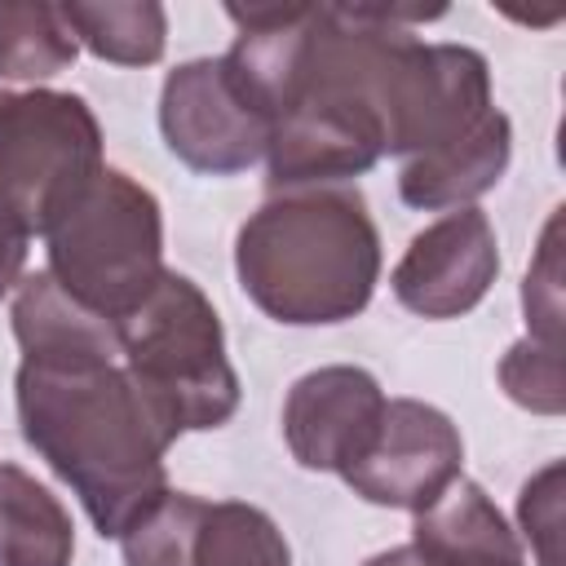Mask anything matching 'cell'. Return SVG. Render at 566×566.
Masks as SVG:
<instances>
[{"label": "cell", "instance_id": "cell-1", "mask_svg": "<svg viewBox=\"0 0 566 566\" xmlns=\"http://www.w3.org/2000/svg\"><path fill=\"white\" fill-rule=\"evenodd\" d=\"M13 398L27 447L80 495L102 539H119L168 491L177 438L119 358H22Z\"/></svg>", "mask_w": 566, "mask_h": 566}, {"label": "cell", "instance_id": "cell-2", "mask_svg": "<svg viewBox=\"0 0 566 566\" xmlns=\"http://www.w3.org/2000/svg\"><path fill=\"white\" fill-rule=\"evenodd\" d=\"M243 296L287 327H327L367 310L380 283V234L354 186L270 195L234 234Z\"/></svg>", "mask_w": 566, "mask_h": 566}, {"label": "cell", "instance_id": "cell-3", "mask_svg": "<svg viewBox=\"0 0 566 566\" xmlns=\"http://www.w3.org/2000/svg\"><path fill=\"white\" fill-rule=\"evenodd\" d=\"M115 332L124 371L172 438L221 429L239 411V376L226 354V332L195 279L164 270Z\"/></svg>", "mask_w": 566, "mask_h": 566}, {"label": "cell", "instance_id": "cell-4", "mask_svg": "<svg viewBox=\"0 0 566 566\" xmlns=\"http://www.w3.org/2000/svg\"><path fill=\"white\" fill-rule=\"evenodd\" d=\"M44 252L49 274L80 305L119 327L168 270L159 199L137 177L106 164L44 230Z\"/></svg>", "mask_w": 566, "mask_h": 566}, {"label": "cell", "instance_id": "cell-5", "mask_svg": "<svg viewBox=\"0 0 566 566\" xmlns=\"http://www.w3.org/2000/svg\"><path fill=\"white\" fill-rule=\"evenodd\" d=\"M102 128L80 93L0 88V212L40 234L102 172Z\"/></svg>", "mask_w": 566, "mask_h": 566}, {"label": "cell", "instance_id": "cell-6", "mask_svg": "<svg viewBox=\"0 0 566 566\" xmlns=\"http://www.w3.org/2000/svg\"><path fill=\"white\" fill-rule=\"evenodd\" d=\"M164 146L203 177H234L265 159L270 119L243 97L221 57H195L168 71L159 88Z\"/></svg>", "mask_w": 566, "mask_h": 566}, {"label": "cell", "instance_id": "cell-7", "mask_svg": "<svg viewBox=\"0 0 566 566\" xmlns=\"http://www.w3.org/2000/svg\"><path fill=\"white\" fill-rule=\"evenodd\" d=\"M464 464L455 420L420 398H389L367 451L340 473L345 486L380 509H429Z\"/></svg>", "mask_w": 566, "mask_h": 566}, {"label": "cell", "instance_id": "cell-8", "mask_svg": "<svg viewBox=\"0 0 566 566\" xmlns=\"http://www.w3.org/2000/svg\"><path fill=\"white\" fill-rule=\"evenodd\" d=\"M500 274L495 226L482 208H451L424 226L389 274L402 310L420 318H460L482 305Z\"/></svg>", "mask_w": 566, "mask_h": 566}, {"label": "cell", "instance_id": "cell-9", "mask_svg": "<svg viewBox=\"0 0 566 566\" xmlns=\"http://www.w3.org/2000/svg\"><path fill=\"white\" fill-rule=\"evenodd\" d=\"M385 389L367 367L332 363L305 371L283 402V442L292 460L310 473H345L371 442Z\"/></svg>", "mask_w": 566, "mask_h": 566}, {"label": "cell", "instance_id": "cell-10", "mask_svg": "<svg viewBox=\"0 0 566 566\" xmlns=\"http://www.w3.org/2000/svg\"><path fill=\"white\" fill-rule=\"evenodd\" d=\"M411 553L424 566H526V553L495 500L464 473L411 522Z\"/></svg>", "mask_w": 566, "mask_h": 566}, {"label": "cell", "instance_id": "cell-11", "mask_svg": "<svg viewBox=\"0 0 566 566\" xmlns=\"http://www.w3.org/2000/svg\"><path fill=\"white\" fill-rule=\"evenodd\" d=\"M513 155V124L509 115L495 106L469 137L407 159L398 172V195L407 208L416 212H447V208H469L478 195H486Z\"/></svg>", "mask_w": 566, "mask_h": 566}, {"label": "cell", "instance_id": "cell-12", "mask_svg": "<svg viewBox=\"0 0 566 566\" xmlns=\"http://www.w3.org/2000/svg\"><path fill=\"white\" fill-rule=\"evenodd\" d=\"M13 336L22 358H71L102 354L119 358V332L111 318L80 305L49 270L27 274L13 296Z\"/></svg>", "mask_w": 566, "mask_h": 566}, {"label": "cell", "instance_id": "cell-13", "mask_svg": "<svg viewBox=\"0 0 566 566\" xmlns=\"http://www.w3.org/2000/svg\"><path fill=\"white\" fill-rule=\"evenodd\" d=\"M75 526L62 500L18 464H0V566H71Z\"/></svg>", "mask_w": 566, "mask_h": 566}, {"label": "cell", "instance_id": "cell-14", "mask_svg": "<svg viewBox=\"0 0 566 566\" xmlns=\"http://www.w3.org/2000/svg\"><path fill=\"white\" fill-rule=\"evenodd\" d=\"M186 566H292V548L265 509L243 500H203Z\"/></svg>", "mask_w": 566, "mask_h": 566}, {"label": "cell", "instance_id": "cell-15", "mask_svg": "<svg viewBox=\"0 0 566 566\" xmlns=\"http://www.w3.org/2000/svg\"><path fill=\"white\" fill-rule=\"evenodd\" d=\"M75 40L115 66H155L168 44V13L155 0H71L62 4Z\"/></svg>", "mask_w": 566, "mask_h": 566}, {"label": "cell", "instance_id": "cell-16", "mask_svg": "<svg viewBox=\"0 0 566 566\" xmlns=\"http://www.w3.org/2000/svg\"><path fill=\"white\" fill-rule=\"evenodd\" d=\"M80 40L62 4H0V80L35 84L66 71Z\"/></svg>", "mask_w": 566, "mask_h": 566}, {"label": "cell", "instance_id": "cell-17", "mask_svg": "<svg viewBox=\"0 0 566 566\" xmlns=\"http://www.w3.org/2000/svg\"><path fill=\"white\" fill-rule=\"evenodd\" d=\"M504 394L539 416H562L566 394H562V345H544V340H517L509 345V354L495 367Z\"/></svg>", "mask_w": 566, "mask_h": 566}, {"label": "cell", "instance_id": "cell-18", "mask_svg": "<svg viewBox=\"0 0 566 566\" xmlns=\"http://www.w3.org/2000/svg\"><path fill=\"white\" fill-rule=\"evenodd\" d=\"M522 310H526V336L544 345H562V252H557V212L544 226L539 252L522 283Z\"/></svg>", "mask_w": 566, "mask_h": 566}, {"label": "cell", "instance_id": "cell-19", "mask_svg": "<svg viewBox=\"0 0 566 566\" xmlns=\"http://www.w3.org/2000/svg\"><path fill=\"white\" fill-rule=\"evenodd\" d=\"M517 513H522L526 535L544 539L539 566H557V557H553V539H557V526H562V464H557V460H553L548 469H539V473L522 486Z\"/></svg>", "mask_w": 566, "mask_h": 566}, {"label": "cell", "instance_id": "cell-20", "mask_svg": "<svg viewBox=\"0 0 566 566\" xmlns=\"http://www.w3.org/2000/svg\"><path fill=\"white\" fill-rule=\"evenodd\" d=\"M27 243L31 234L0 212V296H9L18 283H22V270H27Z\"/></svg>", "mask_w": 566, "mask_h": 566}, {"label": "cell", "instance_id": "cell-21", "mask_svg": "<svg viewBox=\"0 0 566 566\" xmlns=\"http://www.w3.org/2000/svg\"><path fill=\"white\" fill-rule=\"evenodd\" d=\"M363 566H424L416 553H411V544H402V548H385V553H376V557H367Z\"/></svg>", "mask_w": 566, "mask_h": 566}]
</instances>
